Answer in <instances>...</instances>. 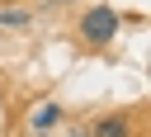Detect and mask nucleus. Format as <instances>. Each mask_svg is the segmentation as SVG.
I'll list each match as a JSON object with an SVG mask.
<instances>
[{
    "instance_id": "nucleus-1",
    "label": "nucleus",
    "mask_w": 151,
    "mask_h": 137,
    "mask_svg": "<svg viewBox=\"0 0 151 137\" xmlns=\"http://www.w3.org/2000/svg\"><path fill=\"white\" fill-rule=\"evenodd\" d=\"M113 33H118V9H109V5H94V9H85V19H80V38H85V43L104 47Z\"/></svg>"
},
{
    "instance_id": "nucleus-2",
    "label": "nucleus",
    "mask_w": 151,
    "mask_h": 137,
    "mask_svg": "<svg viewBox=\"0 0 151 137\" xmlns=\"http://www.w3.org/2000/svg\"><path fill=\"white\" fill-rule=\"evenodd\" d=\"M94 137H132V128L123 113H104V118H94Z\"/></svg>"
},
{
    "instance_id": "nucleus-3",
    "label": "nucleus",
    "mask_w": 151,
    "mask_h": 137,
    "mask_svg": "<svg viewBox=\"0 0 151 137\" xmlns=\"http://www.w3.org/2000/svg\"><path fill=\"white\" fill-rule=\"evenodd\" d=\"M57 118H61V109H57V104H38V109L28 113V123H33V132H47V128H52Z\"/></svg>"
},
{
    "instance_id": "nucleus-4",
    "label": "nucleus",
    "mask_w": 151,
    "mask_h": 137,
    "mask_svg": "<svg viewBox=\"0 0 151 137\" xmlns=\"http://www.w3.org/2000/svg\"><path fill=\"white\" fill-rule=\"evenodd\" d=\"M28 14L24 9H14V5H0V24H24Z\"/></svg>"
}]
</instances>
